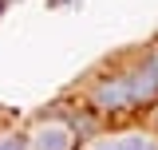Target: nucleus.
<instances>
[{"label": "nucleus", "instance_id": "obj_4", "mask_svg": "<svg viewBox=\"0 0 158 150\" xmlns=\"http://www.w3.org/2000/svg\"><path fill=\"white\" fill-rule=\"evenodd\" d=\"M0 150H32L28 146V131H20V127H0Z\"/></svg>", "mask_w": 158, "mask_h": 150}, {"label": "nucleus", "instance_id": "obj_1", "mask_svg": "<svg viewBox=\"0 0 158 150\" xmlns=\"http://www.w3.org/2000/svg\"><path fill=\"white\" fill-rule=\"evenodd\" d=\"M111 59H115V67L123 71L127 87H131L135 115L154 111L158 107V36H150L146 44H135V48H127Z\"/></svg>", "mask_w": 158, "mask_h": 150}, {"label": "nucleus", "instance_id": "obj_5", "mask_svg": "<svg viewBox=\"0 0 158 150\" xmlns=\"http://www.w3.org/2000/svg\"><path fill=\"white\" fill-rule=\"evenodd\" d=\"M12 4H16V0H0V16H4V12H8Z\"/></svg>", "mask_w": 158, "mask_h": 150}, {"label": "nucleus", "instance_id": "obj_3", "mask_svg": "<svg viewBox=\"0 0 158 150\" xmlns=\"http://www.w3.org/2000/svg\"><path fill=\"white\" fill-rule=\"evenodd\" d=\"M79 150H158V131L142 123H123V127H107L83 138Z\"/></svg>", "mask_w": 158, "mask_h": 150}, {"label": "nucleus", "instance_id": "obj_6", "mask_svg": "<svg viewBox=\"0 0 158 150\" xmlns=\"http://www.w3.org/2000/svg\"><path fill=\"white\" fill-rule=\"evenodd\" d=\"M154 36H158V32H154Z\"/></svg>", "mask_w": 158, "mask_h": 150}, {"label": "nucleus", "instance_id": "obj_2", "mask_svg": "<svg viewBox=\"0 0 158 150\" xmlns=\"http://www.w3.org/2000/svg\"><path fill=\"white\" fill-rule=\"evenodd\" d=\"M28 146L32 150H79V138L75 127H71V119L63 107H48V111H40L28 127Z\"/></svg>", "mask_w": 158, "mask_h": 150}]
</instances>
